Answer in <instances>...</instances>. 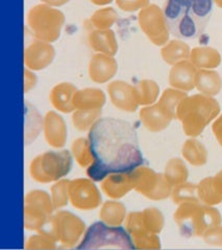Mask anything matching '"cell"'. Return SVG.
I'll use <instances>...</instances> for the list:
<instances>
[{
	"label": "cell",
	"mask_w": 222,
	"mask_h": 250,
	"mask_svg": "<svg viewBox=\"0 0 222 250\" xmlns=\"http://www.w3.org/2000/svg\"><path fill=\"white\" fill-rule=\"evenodd\" d=\"M93 164L87 174L94 181H102L110 174L130 173L143 166L136 129L127 121L102 117L88 134Z\"/></svg>",
	"instance_id": "obj_1"
},
{
	"label": "cell",
	"mask_w": 222,
	"mask_h": 250,
	"mask_svg": "<svg viewBox=\"0 0 222 250\" xmlns=\"http://www.w3.org/2000/svg\"><path fill=\"white\" fill-rule=\"evenodd\" d=\"M213 0H167L164 15L169 32L180 40L203 36L213 14Z\"/></svg>",
	"instance_id": "obj_2"
},
{
	"label": "cell",
	"mask_w": 222,
	"mask_h": 250,
	"mask_svg": "<svg viewBox=\"0 0 222 250\" xmlns=\"http://www.w3.org/2000/svg\"><path fill=\"white\" fill-rule=\"evenodd\" d=\"M220 113L219 103L204 94L187 95L176 109V119L182 123L185 134L197 137Z\"/></svg>",
	"instance_id": "obj_3"
},
{
	"label": "cell",
	"mask_w": 222,
	"mask_h": 250,
	"mask_svg": "<svg viewBox=\"0 0 222 250\" xmlns=\"http://www.w3.org/2000/svg\"><path fill=\"white\" fill-rule=\"evenodd\" d=\"M173 218L181 234L185 238L203 237L206 230L222 222L221 214L217 208L201 201L180 204Z\"/></svg>",
	"instance_id": "obj_4"
},
{
	"label": "cell",
	"mask_w": 222,
	"mask_h": 250,
	"mask_svg": "<svg viewBox=\"0 0 222 250\" xmlns=\"http://www.w3.org/2000/svg\"><path fill=\"white\" fill-rule=\"evenodd\" d=\"M65 15L57 7L45 3L34 5L26 15V23L35 39L53 43L60 38Z\"/></svg>",
	"instance_id": "obj_5"
},
{
	"label": "cell",
	"mask_w": 222,
	"mask_h": 250,
	"mask_svg": "<svg viewBox=\"0 0 222 250\" xmlns=\"http://www.w3.org/2000/svg\"><path fill=\"white\" fill-rule=\"evenodd\" d=\"M136 249L127 229L95 222L85 233L77 249Z\"/></svg>",
	"instance_id": "obj_6"
},
{
	"label": "cell",
	"mask_w": 222,
	"mask_h": 250,
	"mask_svg": "<svg viewBox=\"0 0 222 250\" xmlns=\"http://www.w3.org/2000/svg\"><path fill=\"white\" fill-rule=\"evenodd\" d=\"M71 167L72 156L69 151H48L34 158L29 173L37 182L50 183L61 180L68 175Z\"/></svg>",
	"instance_id": "obj_7"
},
{
	"label": "cell",
	"mask_w": 222,
	"mask_h": 250,
	"mask_svg": "<svg viewBox=\"0 0 222 250\" xmlns=\"http://www.w3.org/2000/svg\"><path fill=\"white\" fill-rule=\"evenodd\" d=\"M86 230L83 220L67 210H58L40 231L53 236L66 248L75 246Z\"/></svg>",
	"instance_id": "obj_8"
},
{
	"label": "cell",
	"mask_w": 222,
	"mask_h": 250,
	"mask_svg": "<svg viewBox=\"0 0 222 250\" xmlns=\"http://www.w3.org/2000/svg\"><path fill=\"white\" fill-rule=\"evenodd\" d=\"M54 209L51 197L45 190H31L24 197V227L40 231L53 218Z\"/></svg>",
	"instance_id": "obj_9"
},
{
	"label": "cell",
	"mask_w": 222,
	"mask_h": 250,
	"mask_svg": "<svg viewBox=\"0 0 222 250\" xmlns=\"http://www.w3.org/2000/svg\"><path fill=\"white\" fill-rule=\"evenodd\" d=\"M134 189L153 201H161L172 194L173 187L167 181L165 175L154 172L148 167H139L132 171Z\"/></svg>",
	"instance_id": "obj_10"
},
{
	"label": "cell",
	"mask_w": 222,
	"mask_h": 250,
	"mask_svg": "<svg viewBox=\"0 0 222 250\" xmlns=\"http://www.w3.org/2000/svg\"><path fill=\"white\" fill-rule=\"evenodd\" d=\"M139 25L149 41L157 46H164L169 41L170 32L164 11L154 3L148 4L139 12Z\"/></svg>",
	"instance_id": "obj_11"
},
{
	"label": "cell",
	"mask_w": 222,
	"mask_h": 250,
	"mask_svg": "<svg viewBox=\"0 0 222 250\" xmlns=\"http://www.w3.org/2000/svg\"><path fill=\"white\" fill-rule=\"evenodd\" d=\"M69 198L72 207L81 210H93L101 204V195L91 178L70 181Z\"/></svg>",
	"instance_id": "obj_12"
},
{
	"label": "cell",
	"mask_w": 222,
	"mask_h": 250,
	"mask_svg": "<svg viewBox=\"0 0 222 250\" xmlns=\"http://www.w3.org/2000/svg\"><path fill=\"white\" fill-rule=\"evenodd\" d=\"M125 229L134 242L136 249H160L161 240L158 234L148 231L143 223L141 211H132L125 219Z\"/></svg>",
	"instance_id": "obj_13"
},
{
	"label": "cell",
	"mask_w": 222,
	"mask_h": 250,
	"mask_svg": "<svg viewBox=\"0 0 222 250\" xmlns=\"http://www.w3.org/2000/svg\"><path fill=\"white\" fill-rule=\"evenodd\" d=\"M56 49L51 43L36 39L24 50L25 67L33 71L47 68L54 62Z\"/></svg>",
	"instance_id": "obj_14"
},
{
	"label": "cell",
	"mask_w": 222,
	"mask_h": 250,
	"mask_svg": "<svg viewBox=\"0 0 222 250\" xmlns=\"http://www.w3.org/2000/svg\"><path fill=\"white\" fill-rule=\"evenodd\" d=\"M111 102L117 109L124 112H135L140 106L137 101L135 87L121 80L111 82L108 86Z\"/></svg>",
	"instance_id": "obj_15"
},
{
	"label": "cell",
	"mask_w": 222,
	"mask_h": 250,
	"mask_svg": "<svg viewBox=\"0 0 222 250\" xmlns=\"http://www.w3.org/2000/svg\"><path fill=\"white\" fill-rule=\"evenodd\" d=\"M88 71L94 83L105 84L116 76L118 63L114 57L97 53L91 58Z\"/></svg>",
	"instance_id": "obj_16"
},
{
	"label": "cell",
	"mask_w": 222,
	"mask_h": 250,
	"mask_svg": "<svg viewBox=\"0 0 222 250\" xmlns=\"http://www.w3.org/2000/svg\"><path fill=\"white\" fill-rule=\"evenodd\" d=\"M198 69L189 59L173 65L169 71V84L172 88L189 92L195 88Z\"/></svg>",
	"instance_id": "obj_17"
},
{
	"label": "cell",
	"mask_w": 222,
	"mask_h": 250,
	"mask_svg": "<svg viewBox=\"0 0 222 250\" xmlns=\"http://www.w3.org/2000/svg\"><path fill=\"white\" fill-rule=\"evenodd\" d=\"M44 135L47 144L56 149H61L67 142V126L63 117L56 111H49L44 117Z\"/></svg>",
	"instance_id": "obj_18"
},
{
	"label": "cell",
	"mask_w": 222,
	"mask_h": 250,
	"mask_svg": "<svg viewBox=\"0 0 222 250\" xmlns=\"http://www.w3.org/2000/svg\"><path fill=\"white\" fill-rule=\"evenodd\" d=\"M132 172L110 174L101 181V189L111 199H121L134 189Z\"/></svg>",
	"instance_id": "obj_19"
},
{
	"label": "cell",
	"mask_w": 222,
	"mask_h": 250,
	"mask_svg": "<svg viewBox=\"0 0 222 250\" xmlns=\"http://www.w3.org/2000/svg\"><path fill=\"white\" fill-rule=\"evenodd\" d=\"M76 91V87L71 83L63 82L56 84L49 94L51 105L62 113L74 112L75 107L73 104V98Z\"/></svg>",
	"instance_id": "obj_20"
},
{
	"label": "cell",
	"mask_w": 222,
	"mask_h": 250,
	"mask_svg": "<svg viewBox=\"0 0 222 250\" xmlns=\"http://www.w3.org/2000/svg\"><path fill=\"white\" fill-rule=\"evenodd\" d=\"M88 42L96 53L114 57L118 51L116 35L112 29H93L88 35Z\"/></svg>",
	"instance_id": "obj_21"
},
{
	"label": "cell",
	"mask_w": 222,
	"mask_h": 250,
	"mask_svg": "<svg viewBox=\"0 0 222 250\" xmlns=\"http://www.w3.org/2000/svg\"><path fill=\"white\" fill-rule=\"evenodd\" d=\"M107 102L106 93L98 88H84L74 94L73 104L75 110L102 109Z\"/></svg>",
	"instance_id": "obj_22"
},
{
	"label": "cell",
	"mask_w": 222,
	"mask_h": 250,
	"mask_svg": "<svg viewBox=\"0 0 222 250\" xmlns=\"http://www.w3.org/2000/svg\"><path fill=\"white\" fill-rule=\"evenodd\" d=\"M140 120L143 126L152 133H158L168 128L172 120L162 111L158 104H152L149 106H144L140 110Z\"/></svg>",
	"instance_id": "obj_23"
},
{
	"label": "cell",
	"mask_w": 222,
	"mask_h": 250,
	"mask_svg": "<svg viewBox=\"0 0 222 250\" xmlns=\"http://www.w3.org/2000/svg\"><path fill=\"white\" fill-rule=\"evenodd\" d=\"M196 89L208 97H215L222 89V79L213 69H198L195 79Z\"/></svg>",
	"instance_id": "obj_24"
},
{
	"label": "cell",
	"mask_w": 222,
	"mask_h": 250,
	"mask_svg": "<svg viewBox=\"0 0 222 250\" xmlns=\"http://www.w3.org/2000/svg\"><path fill=\"white\" fill-rule=\"evenodd\" d=\"M189 60L197 69H214L220 65L221 55L216 48L199 46L191 50Z\"/></svg>",
	"instance_id": "obj_25"
},
{
	"label": "cell",
	"mask_w": 222,
	"mask_h": 250,
	"mask_svg": "<svg viewBox=\"0 0 222 250\" xmlns=\"http://www.w3.org/2000/svg\"><path fill=\"white\" fill-rule=\"evenodd\" d=\"M191 55L190 46L184 40L168 41L161 49V57L168 65H175L184 60H188Z\"/></svg>",
	"instance_id": "obj_26"
},
{
	"label": "cell",
	"mask_w": 222,
	"mask_h": 250,
	"mask_svg": "<svg viewBox=\"0 0 222 250\" xmlns=\"http://www.w3.org/2000/svg\"><path fill=\"white\" fill-rule=\"evenodd\" d=\"M182 154L183 157L193 167H203L208 163V150L196 138H190L185 142Z\"/></svg>",
	"instance_id": "obj_27"
},
{
	"label": "cell",
	"mask_w": 222,
	"mask_h": 250,
	"mask_svg": "<svg viewBox=\"0 0 222 250\" xmlns=\"http://www.w3.org/2000/svg\"><path fill=\"white\" fill-rule=\"evenodd\" d=\"M99 217L108 225L121 226L127 219V208L119 201H107L102 204Z\"/></svg>",
	"instance_id": "obj_28"
},
{
	"label": "cell",
	"mask_w": 222,
	"mask_h": 250,
	"mask_svg": "<svg viewBox=\"0 0 222 250\" xmlns=\"http://www.w3.org/2000/svg\"><path fill=\"white\" fill-rule=\"evenodd\" d=\"M187 97V92L175 89V88H168L163 94L159 102L157 103L160 109L164 112L170 120L176 119V109L180 103Z\"/></svg>",
	"instance_id": "obj_29"
},
{
	"label": "cell",
	"mask_w": 222,
	"mask_h": 250,
	"mask_svg": "<svg viewBox=\"0 0 222 250\" xmlns=\"http://www.w3.org/2000/svg\"><path fill=\"white\" fill-rule=\"evenodd\" d=\"M135 92L140 106H149L155 103L160 94V87L152 80H141L135 85Z\"/></svg>",
	"instance_id": "obj_30"
},
{
	"label": "cell",
	"mask_w": 222,
	"mask_h": 250,
	"mask_svg": "<svg viewBox=\"0 0 222 250\" xmlns=\"http://www.w3.org/2000/svg\"><path fill=\"white\" fill-rule=\"evenodd\" d=\"M25 141L26 144L34 142L43 128L44 120L33 105L25 102Z\"/></svg>",
	"instance_id": "obj_31"
},
{
	"label": "cell",
	"mask_w": 222,
	"mask_h": 250,
	"mask_svg": "<svg viewBox=\"0 0 222 250\" xmlns=\"http://www.w3.org/2000/svg\"><path fill=\"white\" fill-rule=\"evenodd\" d=\"M165 177L173 188L187 182L189 170L186 164L180 158L170 159L165 167Z\"/></svg>",
	"instance_id": "obj_32"
},
{
	"label": "cell",
	"mask_w": 222,
	"mask_h": 250,
	"mask_svg": "<svg viewBox=\"0 0 222 250\" xmlns=\"http://www.w3.org/2000/svg\"><path fill=\"white\" fill-rule=\"evenodd\" d=\"M118 19V14L112 6H103L96 10L90 18V23L95 29H111Z\"/></svg>",
	"instance_id": "obj_33"
},
{
	"label": "cell",
	"mask_w": 222,
	"mask_h": 250,
	"mask_svg": "<svg viewBox=\"0 0 222 250\" xmlns=\"http://www.w3.org/2000/svg\"><path fill=\"white\" fill-rule=\"evenodd\" d=\"M199 201L210 207H215L222 203V196L217 192L214 186L213 177H206L197 185Z\"/></svg>",
	"instance_id": "obj_34"
},
{
	"label": "cell",
	"mask_w": 222,
	"mask_h": 250,
	"mask_svg": "<svg viewBox=\"0 0 222 250\" xmlns=\"http://www.w3.org/2000/svg\"><path fill=\"white\" fill-rule=\"evenodd\" d=\"M71 150L74 159L76 160V163L81 167L88 168L93 164L94 158L91 152V146L90 143H89V139L84 137H79L75 139L71 146Z\"/></svg>",
	"instance_id": "obj_35"
},
{
	"label": "cell",
	"mask_w": 222,
	"mask_h": 250,
	"mask_svg": "<svg viewBox=\"0 0 222 250\" xmlns=\"http://www.w3.org/2000/svg\"><path fill=\"white\" fill-rule=\"evenodd\" d=\"M101 109L98 110H75L72 114V123L78 131H89L101 116Z\"/></svg>",
	"instance_id": "obj_36"
},
{
	"label": "cell",
	"mask_w": 222,
	"mask_h": 250,
	"mask_svg": "<svg viewBox=\"0 0 222 250\" xmlns=\"http://www.w3.org/2000/svg\"><path fill=\"white\" fill-rule=\"evenodd\" d=\"M141 217L144 227L149 232L159 234L163 230V229H164V215H163L158 208H145L144 210L141 211Z\"/></svg>",
	"instance_id": "obj_37"
},
{
	"label": "cell",
	"mask_w": 222,
	"mask_h": 250,
	"mask_svg": "<svg viewBox=\"0 0 222 250\" xmlns=\"http://www.w3.org/2000/svg\"><path fill=\"white\" fill-rule=\"evenodd\" d=\"M171 197L173 202L177 205L185 202L199 201L198 187L197 185H194V183H182V185L173 188Z\"/></svg>",
	"instance_id": "obj_38"
},
{
	"label": "cell",
	"mask_w": 222,
	"mask_h": 250,
	"mask_svg": "<svg viewBox=\"0 0 222 250\" xmlns=\"http://www.w3.org/2000/svg\"><path fill=\"white\" fill-rule=\"evenodd\" d=\"M70 180L61 179L51 187V200H53L55 209L65 208L70 201L69 198Z\"/></svg>",
	"instance_id": "obj_39"
},
{
	"label": "cell",
	"mask_w": 222,
	"mask_h": 250,
	"mask_svg": "<svg viewBox=\"0 0 222 250\" xmlns=\"http://www.w3.org/2000/svg\"><path fill=\"white\" fill-rule=\"evenodd\" d=\"M56 239L50 234L39 231L38 234L32 236L26 242V249H56Z\"/></svg>",
	"instance_id": "obj_40"
},
{
	"label": "cell",
	"mask_w": 222,
	"mask_h": 250,
	"mask_svg": "<svg viewBox=\"0 0 222 250\" xmlns=\"http://www.w3.org/2000/svg\"><path fill=\"white\" fill-rule=\"evenodd\" d=\"M118 9L127 13L140 12L149 3V0H116Z\"/></svg>",
	"instance_id": "obj_41"
},
{
	"label": "cell",
	"mask_w": 222,
	"mask_h": 250,
	"mask_svg": "<svg viewBox=\"0 0 222 250\" xmlns=\"http://www.w3.org/2000/svg\"><path fill=\"white\" fill-rule=\"evenodd\" d=\"M202 238L208 245L222 246V225L212 227L203 234Z\"/></svg>",
	"instance_id": "obj_42"
},
{
	"label": "cell",
	"mask_w": 222,
	"mask_h": 250,
	"mask_svg": "<svg viewBox=\"0 0 222 250\" xmlns=\"http://www.w3.org/2000/svg\"><path fill=\"white\" fill-rule=\"evenodd\" d=\"M38 83V78L34 73L33 70L25 67L24 69V93H27L36 87Z\"/></svg>",
	"instance_id": "obj_43"
},
{
	"label": "cell",
	"mask_w": 222,
	"mask_h": 250,
	"mask_svg": "<svg viewBox=\"0 0 222 250\" xmlns=\"http://www.w3.org/2000/svg\"><path fill=\"white\" fill-rule=\"evenodd\" d=\"M212 131L218 141L219 145L222 146V114L219 117H217V120L213 123Z\"/></svg>",
	"instance_id": "obj_44"
},
{
	"label": "cell",
	"mask_w": 222,
	"mask_h": 250,
	"mask_svg": "<svg viewBox=\"0 0 222 250\" xmlns=\"http://www.w3.org/2000/svg\"><path fill=\"white\" fill-rule=\"evenodd\" d=\"M213 182L217 192L222 196V170L214 176Z\"/></svg>",
	"instance_id": "obj_45"
},
{
	"label": "cell",
	"mask_w": 222,
	"mask_h": 250,
	"mask_svg": "<svg viewBox=\"0 0 222 250\" xmlns=\"http://www.w3.org/2000/svg\"><path fill=\"white\" fill-rule=\"evenodd\" d=\"M69 1L70 0H41L42 3H45L54 7H61L65 4H67Z\"/></svg>",
	"instance_id": "obj_46"
},
{
	"label": "cell",
	"mask_w": 222,
	"mask_h": 250,
	"mask_svg": "<svg viewBox=\"0 0 222 250\" xmlns=\"http://www.w3.org/2000/svg\"><path fill=\"white\" fill-rule=\"evenodd\" d=\"M91 3L97 5V6H106L110 3H112L114 0H90Z\"/></svg>",
	"instance_id": "obj_47"
},
{
	"label": "cell",
	"mask_w": 222,
	"mask_h": 250,
	"mask_svg": "<svg viewBox=\"0 0 222 250\" xmlns=\"http://www.w3.org/2000/svg\"><path fill=\"white\" fill-rule=\"evenodd\" d=\"M214 3H215L218 7H220V9H222V0H213Z\"/></svg>",
	"instance_id": "obj_48"
}]
</instances>
